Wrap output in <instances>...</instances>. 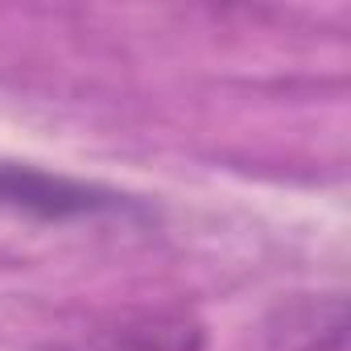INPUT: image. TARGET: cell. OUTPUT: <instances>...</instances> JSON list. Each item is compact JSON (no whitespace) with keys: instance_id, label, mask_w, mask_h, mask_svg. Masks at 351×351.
<instances>
[{"instance_id":"cell-1","label":"cell","mask_w":351,"mask_h":351,"mask_svg":"<svg viewBox=\"0 0 351 351\" xmlns=\"http://www.w3.org/2000/svg\"><path fill=\"white\" fill-rule=\"evenodd\" d=\"M0 203L42 219H79V215H104L124 207L116 191L75 182V178H62V173H46L38 165H17V161H0Z\"/></svg>"},{"instance_id":"cell-2","label":"cell","mask_w":351,"mask_h":351,"mask_svg":"<svg viewBox=\"0 0 351 351\" xmlns=\"http://www.w3.org/2000/svg\"><path fill=\"white\" fill-rule=\"evenodd\" d=\"M203 330L191 318H145L104 335V351H199Z\"/></svg>"}]
</instances>
